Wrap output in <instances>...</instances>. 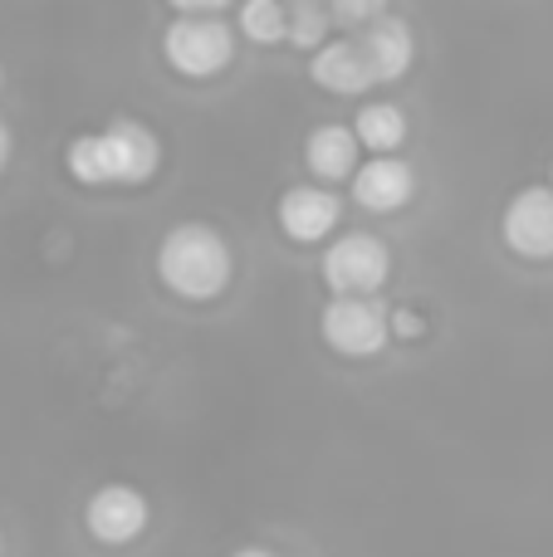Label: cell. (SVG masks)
Instances as JSON below:
<instances>
[{
	"label": "cell",
	"mask_w": 553,
	"mask_h": 557,
	"mask_svg": "<svg viewBox=\"0 0 553 557\" xmlns=\"http://www.w3.org/2000/svg\"><path fill=\"white\" fill-rule=\"evenodd\" d=\"M64 166L78 186H147L162 166V137L137 117H113L103 133L74 137Z\"/></svg>",
	"instance_id": "obj_1"
},
{
	"label": "cell",
	"mask_w": 553,
	"mask_h": 557,
	"mask_svg": "<svg viewBox=\"0 0 553 557\" xmlns=\"http://www.w3.org/2000/svg\"><path fill=\"white\" fill-rule=\"evenodd\" d=\"M162 59L182 78H216L235 59V29L221 15H176L162 29Z\"/></svg>",
	"instance_id": "obj_3"
},
{
	"label": "cell",
	"mask_w": 553,
	"mask_h": 557,
	"mask_svg": "<svg viewBox=\"0 0 553 557\" xmlns=\"http://www.w3.org/2000/svg\"><path fill=\"white\" fill-rule=\"evenodd\" d=\"M235 25L250 45H284L290 39V0H241Z\"/></svg>",
	"instance_id": "obj_14"
},
{
	"label": "cell",
	"mask_w": 553,
	"mask_h": 557,
	"mask_svg": "<svg viewBox=\"0 0 553 557\" xmlns=\"http://www.w3.org/2000/svg\"><path fill=\"white\" fill-rule=\"evenodd\" d=\"M0 557H5V539H0Z\"/></svg>",
	"instance_id": "obj_22"
},
{
	"label": "cell",
	"mask_w": 553,
	"mask_h": 557,
	"mask_svg": "<svg viewBox=\"0 0 553 557\" xmlns=\"http://www.w3.org/2000/svg\"><path fill=\"white\" fill-rule=\"evenodd\" d=\"M500 235L519 260H553V186H525L509 196L505 215H500Z\"/></svg>",
	"instance_id": "obj_7"
},
{
	"label": "cell",
	"mask_w": 553,
	"mask_h": 557,
	"mask_svg": "<svg viewBox=\"0 0 553 557\" xmlns=\"http://www.w3.org/2000/svg\"><path fill=\"white\" fill-rule=\"evenodd\" d=\"M358 152H362L358 133H353V127H343V123H323V127H314V133L304 137V166H309L323 186L353 182V172L362 166Z\"/></svg>",
	"instance_id": "obj_12"
},
{
	"label": "cell",
	"mask_w": 553,
	"mask_h": 557,
	"mask_svg": "<svg viewBox=\"0 0 553 557\" xmlns=\"http://www.w3.org/2000/svg\"><path fill=\"white\" fill-rule=\"evenodd\" d=\"M421 333H427V323L411 308H392V337H421Z\"/></svg>",
	"instance_id": "obj_17"
},
{
	"label": "cell",
	"mask_w": 553,
	"mask_h": 557,
	"mask_svg": "<svg viewBox=\"0 0 553 557\" xmlns=\"http://www.w3.org/2000/svg\"><path fill=\"white\" fill-rule=\"evenodd\" d=\"M388 274H392V250L372 231H348L323 250V284H329V294L378 298Z\"/></svg>",
	"instance_id": "obj_5"
},
{
	"label": "cell",
	"mask_w": 553,
	"mask_h": 557,
	"mask_svg": "<svg viewBox=\"0 0 553 557\" xmlns=\"http://www.w3.org/2000/svg\"><path fill=\"white\" fill-rule=\"evenodd\" d=\"M0 88H5V64H0Z\"/></svg>",
	"instance_id": "obj_21"
},
{
	"label": "cell",
	"mask_w": 553,
	"mask_h": 557,
	"mask_svg": "<svg viewBox=\"0 0 553 557\" xmlns=\"http://www.w3.org/2000/svg\"><path fill=\"white\" fill-rule=\"evenodd\" d=\"M167 5H172L176 15H221L231 0H167Z\"/></svg>",
	"instance_id": "obj_18"
},
{
	"label": "cell",
	"mask_w": 553,
	"mask_h": 557,
	"mask_svg": "<svg viewBox=\"0 0 553 557\" xmlns=\"http://www.w3.org/2000/svg\"><path fill=\"white\" fill-rule=\"evenodd\" d=\"M231 557H280V553H270V548H260V543H250V548H235Z\"/></svg>",
	"instance_id": "obj_20"
},
{
	"label": "cell",
	"mask_w": 553,
	"mask_h": 557,
	"mask_svg": "<svg viewBox=\"0 0 553 557\" xmlns=\"http://www.w3.org/2000/svg\"><path fill=\"white\" fill-rule=\"evenodd\" d=\"M411 196H417V172H411L397 152L372 157V162H362L358 172H353V201H358L362 211H372V215L407 211Z\"/></svg>",
	"instance_id": "obj_9"
},
{
	"label": "cell",
	"mask_w": 553,
	"mask_h": 557,
	"mask_svg": "<svg viewBox=\"0 0 553 557\" xmlns=\"http://www.w3.org/2000/svg\"><path fill=\"white\" fill-rule=\"evenodd\" d=\"M339 221H343V201H339V191L323 182L319 186L314 182L290 186V191L280 196V231L290 235L294 245L329 240V235L339 231Z\"/></svg>",
	"instance_id": "obj_8"
},
{
	"label": "cell",
	"mask_w": 553,
	"mask_h": 557,
	"mask_svg": "<svg viewBox=\"0 0 553 557\" xmlns=\"http://www.w3.org/2000/svg\"><path fill=\"white\" fill-rule=\"evenodd\" d=\"M157 278L182 304H216L235 278V255L216 225L182 221L157 245Z\"/></svg>",
	"instance_id": "obj_2"
},
{
	"label": "cell",
	"mask_w": 553,
	"mask_h": 557,
	"mask_svg": "<svg viewBox=\"0 0 553 557\" xmlns=\"http://www.w3.org/2000/svg\"><path fill=\"white\" fill-rule=\"evenodd\" d=\"M329 25H333V10L329 0H290V45L294 49H323L329 45Z\"/></svg>",
	"instance_id": "obj_15"
},
{
	"label": "cell",
	"mask_w": 553,
	"mask_h": 557,
	"mask_svg": "<svg viewBox=\"0 0 553 557\" xmlns=\"http://www.w3.org/2000/svg\"><path fill=\"white\" fill-rule=\"evenodd\" d=\"M319 333L339 357L362 362V357H378L392 343V308L362 294H333L319 313Z\"/></svg>",
	"instance_id": "obj_4"
},
{
	"label": "cell",
	"mask_w": 553,
	"mask_h": 557,
	"mask_svg": "<svg viewBox=\"0 0 553 557\" xmlns=\"http://www.w3.org/2000/svg\"><path fill=\"white\" fill-rule=\"evenodd\" d=\"M358 45H362V54H368L378 84H397V78H407V69L417 64V35H411V25L402 15H392V10L382 20H372L368 29H358Z\"/></svg>",
	"instance_id": "obj_11"
},
{
	"label": "cell",
	"mask_w": 553,
	"mask_h": 557,
	"mask_svg": "<svg viewBox=\"0 0 553 557\" xmlns=\"http://www.w3.org/2000/svg\"><path fill=\"white\" fill-rule=\"evenodd\" d=\"M147 523H152V504H147L143 490H133V484H103V490H94V499L84 504V529L94 543H103V548H127V543H137L147 533Z\"/></svg>",
	"instance_id": "obj_6"
},
{
	"label": "cell",
	"mask_w": 553,
	"mask_h": 557,
	"mask_svg": "<svg viewBox=\"0 0 553 557\" xmlns=\"http://www.w3.org/2000/svg\"><path fill=\"white\" fill-rule=\"evenodd\" d=\"M309 78L333 98H353V94H368L378 88V74H372L368 54H362L358 35L353 39H333V45L314 49L309 54Z\"/></svg>",
	"instance_id": "obj_10"
},
{
	"label": "cell",
	"mask_w": 553,
	"mask_h": 557,
	"mask_svg": "<svg viewBox=\"0 0 553 557\" xmlns=\"http://www.w3.org/2000/svg\"><path fill=\"white\" fill-rule=\"evenodd\" d=\"M329 10H333V25L358 35V29H368L372 20L388 15V0H329Z\"/></svg>",
	"instance_id": "obj_16"
},
{
	"label": "cell",
	"mask_w": 553,
	"mask_h": 557,
	"mask_svg": "<svg viewBox=\"0 0 553 557\" xmlns=\"http://www.w3.org/2000/svg\"><path fill=\"white\" fill-rule=\"evenodd\" d=\"M10 152H15V137H10V127L0 123V176H5V166H10Z\"/></svg>",
	"instance_id": "obj_19"
},
{
	"label": "cell",
	"mask_w": 553,
	"mask_h": 557,
	"mask_svg": "<svg viewBox=\"0 0 553 557\" xmlns=\"http://www.w3.org/2000/svg\"><path fill=\"white\" fill-rule=\"evenodd\" d=\"M353 133H358V143L368 147L372 157H392L402 143H407V113H402L392 98H378V103H362L358 117H353Z\"/></svg>",
	"instance_id": "obj_13"
}]
</instances>
